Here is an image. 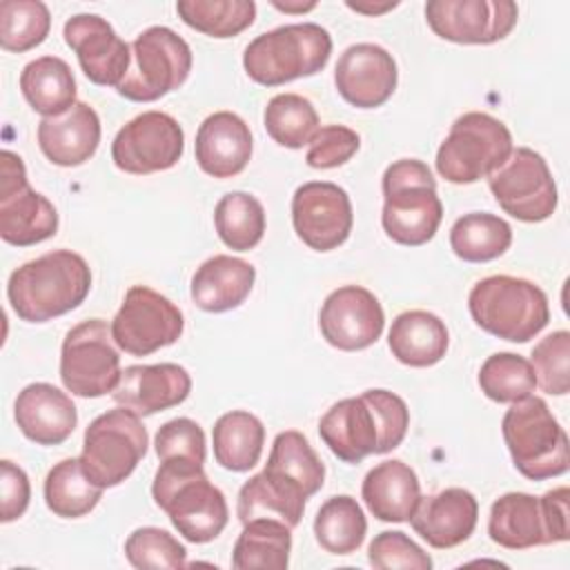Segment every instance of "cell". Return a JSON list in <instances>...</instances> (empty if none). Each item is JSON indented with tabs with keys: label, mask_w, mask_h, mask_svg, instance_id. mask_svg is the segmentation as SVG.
<instances>
[{
	"label": "cell",
	"mask_w": 570,
	"mask_h": 570,
	"mask_svg": "<svg viewBox=\"0 0 570 570\" xmlns=\"http://www.w3.org/2000/svg\"><path fill=\"white\" fill-rule=\"evenodd\" d=\"M272 4L285 13H305L316 7V2H278V0H272Z\"/></svg>",
	"instance_id": "51"
},
{
	"label": "cell",
	"mask_w": 570,
	"mask_h": 570,
	"mask_svg": "<svg viewBox=\"0 0 570 570\" xmlns=\"http://www.w3.org/2000/svg\"><path fill=\"white\" fill-rule=\"evenodd\" d=\"M13 414L20 432L38 445H60L78 425L71 396L51 383L27 385L16 399Z\"/></svg>",
	"instance_id": "24"
},
{
	"label": "cell",
	"mask_w": 570,
	"mask_h": 570,
	"mask_svg": "<svg viewBox=\"0 0 570 570\" xmlns=\"http://www.w3.org/2000/svg\"><path fill=\"white\" fill-rule=\"evenodd\" d=\"M488 534L508 550H528L548 546L541 503L528 492H508L490 508Z\"/></svg>",
	"instance_id": "30"
},
{
	"label": "cell",
	"mask_w": 570,
	"mask_h": 570,
	"mask_svg": "<svg viewBox=\"0 0 570 570\" xmlns=\"http://www.w3.org/2000/svg\"><path fill=\"white\" fill-rule=\"evenodd\" d=\"M40 151L58 167L87 163L100 145V118L87 102H76L60 116L42 118L38 125Z\"/></svg>",
	"instance_id": "25"
},
{
	"label": "cell",
	"mask_w": 570,
	"mask_h": 570,
	"mask_svg": "<svg viewBox=\"0 0 570 570\" xmlns=\"http://www.w3.org/2000/svg\"><path fill=\"white\" fill-rule=\"evenodd\" d=\"M125 557L134 568H185L187 550L167 530L145 525L134 530L125 541Z\"/></svg>",
	"instance_id": "43"
},
{
	"label": "cell",
	"mask_w": 570,
	"mask_h": 570,
	"mask_svg": "<svg viewBox=\"0 0 570 570\" xmlns=\"http://www.w3.org/2000/svg\"><path fill=\"white\" fill-rule=\"evenodd\" d=\"M24 100L40 116H60L76 105V78L71 67L58 56L31 60L20 73Z\"/></svg>",
	"instance_id": "31"
},
{
	"label": "cell",
	"mask_w": 570,
	"mask_h": 570,
	"mask_svg": "<svg viewBox=\"0 0 570 570\" xmlns=\"http://www.w3.org/2000/svg\"><path fill=\"white\" fill-rule=\"evenodd\" d=\"M568 497L570 490L566 485L548 490L539 503H541V514H543V525H546V539L550 543H561L570 539V517H568Z\"/></svg>",
	"instance_id": "49"
},
{
	"label": "cell",
	"mask_w": 570,
	"mask_h": 570,
	"mask_svg": "<svg viewBox=\"0 0 570 570\" xmlns=\"http://www.w3.org/2000/svg\"><path fill=\"white\" fill-rule=\"evenodd\" d=\"M0 521L9 523L24 514L31 499V485L27 472L13 461H0Z\"/></svg>",
	"instance_id": "48"
},
{
	"label": "cell",
	"mask_w": 570,
	"mask_h": 570,
	"mask_svg": "<svg viewBox=\"0 0 570 570\" xmlns=\"http://www.w3.org/2000/svg\"><path fill=\"white\" fill-rule=\"evenodd\" d=\"M292 225L309 249H336L347 240L354 225L352 200L336 183H305L292 196Z\"/></svg>",
	"instance_id": "17"
},
{
	"label": "cell",
	"mask_w": 570,
	"mask_h": 570,
	"mask_svg": "<svg viewBox=\"0 0 570 570\" xmlns=\"http://www.w3.org/2000/svg\"><path fill=\"white\" fill-rule=\"evenodd\" d=\"M254 281L256 269L252 263L229 254H216L194 272L189 294L203 312L220 314L243 305Z\"/></svg>",
	"instance_id": "26"
},
{
	"label": "cell",
	"mask_w": 570,
	"mask_h": 570,
	"mask_svg": "<svg viewBox=\"0 0 570 570\" xmlns=\"http://www.w3.org/2000/svg\"><path fill=\"white\" fill-rule=\"evenodd\" d=\"M468 309L483 332L510 343H528L550 321L546 292L532 281L508 274L474 283Z\"/></svg>",
	"instance_id": "5"
},
{
	"label": "cell",
	"mask_w": 570,
	"mask_h": 570,
	"mask_svg": "<svg viewBox=\"0 0 570 570\" xmlns=\"http://www.w3.org/2000/svg\"><path fill=\"white\" fill-rule=\"evenodd\" d=\"M445 323L425 309H410L392 321L387 345L392 356L410 367H430L448 352Z\"/></svg>",
	"instance_id": "28"
},
{
	"label": "cell",
	"mask_w": 570,
	"mask_h": 570,
	"mask_svg": "<svg viewBox=\"0 0 570 570\" xmlns=\"http://www.w3.org/2000/svg\"><path fill=\"white\" fill-rule=\"evenodd\" d=\"M154 503L167 512L171 525L191 543L214 541L227 525L225 494L209 483L203 463L167 459L160 461L154 483Z\"/></svg>",
	"instance_id": "3"
},
{
	"label": "cell",
	"mask_w": 570,
	"mask_h": 570,
	"mask_svg": "<svg viewBox=\"0 0 570 570\" xmlns=\"http://www.w3.org/2000/svg\"><path fill=\"white\" fill-rule=\"evenodd\" d=\"M381 187L385 234L407 247L432 240L443 218V203L430 167L416 158H401L385 169Z\"/></svg>",
	"instance_id": "4"
},
{
	"label": "cell",
	"mask_w": 570,
	"mask_h": 570,
	"mask_svg": "<svg viewBox=\"0 0 570 570\" xmlns=\"http://www.w3.org/2000/svg\"><path fill=\"white\" fill-rule=\"evenodd\" d=\"M89 289L87 261L71 249H53L11 272L7 298L18 318L45 323L76 309Z\"/></svg>",
	"instance_id": "2"
},
{
	"label": "cell",
	"mask_w": 570,
	"mask_h": 570,
	"mask_svg": "<svg viewBox=\"0 0 570 570\" xmlns=\"http://www.w3.org/2000/svg\"><path fill=\"white\" fill-rule=\"evenodd\" d=\"M100 497L102 488L85 474L80 459H62L45 479V503L62 519L89 514L98 505Z\"/></svg>",
	"instance_id": "36"
},
{
	"label": "cell",
	"mask_w": 570,
	"mask_h": 570,
	"mask_svg": "<svg viewBox=\"0 0 570 570\" xmlns=\"http://www.w3.org/2000/svg\"><path fill=\"white\" fill-rule=\"evenodd\" d=\"M263 470L298 485L307 497L316 494L325 481L323 461L298 430H285L276 434Z\"/></svg>",
	"instance_id": "35"
},
{
	"label": "cell",
	"mask_w": 570,
	"mask_h": 570,
	"mask_svg": "<svg viewBox=\"0 0 570 570\" xmlns=\"http://www.w3.org/2000/svg\"><path fill=\"white\" fill-rule=\"evenodd\" d=\"M385 314L379 298L361 285L334 289L318 314L323 338L343 352H358L379 341Z\"/></svg>",
	"instance_id": "18"
},
{
	"label": "cell",
	"mask_w": 570,
	"mask_h": 570,
	"mask_svg": "<svg viewBox=\"0 0 570 570\" xmlns=\"http://www.w3.org/2000/svg\"><path fill=\"white\" fill-rule=\"evenodd\" d=\"M154 448L160 461L180 459L205 463V432L191 419H171L158 428L154 436Z\"/></svg>",
	"instance_id": "46"
},
{
	"label": "cell",
	"mask_w": 570,
	"mask_h": 570,
	"mask_svg": "<svg viewBox=\"0 0 570 570\" xmlns=\"http://www.w3.org/2000/svg\"><path fill=\"white\" fill-rule=\"evenodd\" d=\"M514 468L530 481L561 476L570 468L568 436L539 396L514 401L501 421Z\"/></svg>",
	"instance_id": "7"
},
{
	"label": "cell",
	"mask_w": 570,
	"mask_h": 570,
	"mask_svg": "<svg viewBox=\"0 0 570 570\" xmlns=\"http://www.w3.org/2000/svg\"><path fill=\"white\" fill-rule=\"evenodd\" d=\"M58 232V212L49 198L31 189L18 154H0V236L16 247H29Z\"/></svg>",
	"instance_id": "12"
},
{
	"label": "cell",
	"mask_w": 570,
	"mask_h": 570,
	"mask_svg": "<svg viewBox=\"0 0 570 570\" xmlns=\"http://www.w3.org/2000/svg\"><path fill=\"white\" fill-rule=\"evenodd\" d=\"M361 497L379 521L403 523L410 521L421 501V483L407 463L390 459L365 474Z\"/></svg>",
	"instance_id": "27"
},
{
	"label": "cell",
	"mask_w": 570,
	"mask_h": 570,
	"mask_svg": "<svg viewBox=\"0 0 570 570\" xmlns=\"http://www.w3.org/2000/svg\"><path fill=\"white\" fill-rule=\"evenodd\" d=\"M396 80L399 71L392 53L372 42L347 47L334 67V85L341 98L358 109H374L387 102Z\"/></svg>",
	"instance_id": "20"
},
{
	"label": "cell",
	"mask_w": 570,
	"mask_h": 570,
	"mask_svg": "<svg viewBox=\"0 0 570 570\" xmlns=\"http://www.w3.org/2000/svg\"><path fill=\"white\" fill-rule=\"evenodd\" d=\"M183 327V312L169 298L147 285H134L111 321V336L122 352L147 356L176 343Z\"/></svg>",
	"instance_id": "14"
},
{
	"label": "cell",
	"mask_w": 570,
	"mask_h": 570,
	"mask_svg": "<svg viewBox=\"0 0 570 570\" xmlns=\"http://www.w3.org/2000/svg\"><path fill=\"white\" fill-rule=\"evenodd\" d=\"M218 238L236 252L254 249L265 234V209L261 200L247 191L225 194L214 209Z\"/></svg>",
	"instance_id": "38"
},
{
	"label": "cell",
	"mask_w": 570,
	"mask_h": 570,
	"mask_svg": "<svg viewBox=\"0 0 570 570\" xmlns=\"http://www.w3.org/2000/svg\"><path fill=\"white\" fill-rule=\"evenodd\" d=\"M332 53V36L316 22L283 24L256 36L243 53L245 73L263 85L278 87L318 73Z\"/></svg>",
	"instance_id": "6"
},
{
	"label": "cell",
	"mask_w": 570,
	"mask_h": 570,
	"mask_svg": "<svg viewBox=\"0 0 570 570\" xmlns=\"http://www.w3.org/2000/svg\"><path fill=\"white\" fill-rule=\"evenodd\" d=\"M263 122L269 138L287 149L309 145L318 131V114L314 105L298 94L274 96L265 107Z\"/></svg>",
	"instance_id": "40"
},
{
	"label": "cell",
	"mask_w": 570,
	"mask_h": 570,
	"mask_svg": "<svg viewBox=\"0 0 570 570\" xmlns=\"http://www.w3.org/2000/svg\"><path fill=\"white\" fill-rule=\"evenodd\" d=\"M176 11L180 20L212 38H234L256 18V2L252 0H178Z\"/></svg>",
	"instance_id": "39"
},
{
	"label": "cell",
	"mask_w": 570,
	"mask_h": 570,
	"mask_svg": "<svg viewBox=\"0 0 570 570\" xmlns=\"http://www.w3.org/2000/svg\"><path fill=\"white\" fill-rule=\"evenodd\" d=\"M185 151L178 120L165 111H142L131 118L111 142V160L125 174H154L171 169Z\"/></svg>",
	"instance_id": "15"
},
{
	"label": "cell",
	"mask_w": 570,
	"mask_h": 570,
	"mask_svg": "<svg viewBox=\"0 0 570 570\" xmlns=\"http://www.w3.org/2000/svg\"><path fill=\"white\" fill-rule=\"evenodd\" d=\"M189 45L169 27H149L131 42V62L116 91L134 102H154L178 89L191 71Z\"/></svg>",
	"instance_id": "10"
},
{
	"label": "cell",
	"mask_w": 570,
	"mask_h": 570,
	"mask_svg": "<svg viewBox=\"0 0 570 570\" xmlns=\"http://www.w3.org/2000/svg\"><path fill=\"white\" fill-rule=\"evenodd\" d=\"M352 11L356 13H365V16H379V13H385L394 7H399V2H381V4H372V2H345Z\"/></svg>",
	"instance_id": "50"
},
{
	"label": "cell",
	"mask_w": 570,
	"mask_h": 570,
	"mask_svg": "<svg viewBox=\"0 0 570 570\" xmlns=\"http://www.w3.org/2000/svg\"><path fill=\"white\" fill-rule=\"evenodd\" d=\"M512 245V227L497 214L472 212L450 229V247L465 263H488L508 252Z\"/></svg>",
	"instance_id": "34"
},
{
	"label": "cell",
	"mask_w": 570,
	"mask_h": 570,
	"mask_svg": "<svg viewBox=\"0 0 570 570\" xmlns=\"http://www.w3.org/2000/svg\"><path fill=\"white\" fill-rule=\"evenodd\" d=\"M191 392V376L178 363L129 365L111 392L114 401L138 416L180 405Z\"/></svg>",
	"instance_id": "21"
},
{
	"label": "cell",
	"mask_w": 570,
	"mask_h": 570,
	"mask_svg": "<svg viewBox=\"0 0 570 570\" xmlns=\"http://www.w3.org/2000/svg\"><path fill=\"white\" fill-rule=\"evenodd\" d=\"M479 521V501L465 488H445L421 497L410 523L414 532L436 550L454 548L470 539Z\"/></svg>",
	"instance_id": "22"
},
{
	"label": "cell",
	"mask_w": 570,
	"mask_h": 570,
	"mask_svg": "<svg viewBox=\"0 0 570 570\" xmlns=\"http://www.w3.org/2000/svg\"><path fill=\"white\" fill-rule=\"evenodd\" d=\"M292 528L278 519H252L243 523L232 550V566L238 570L265 568L285 570L289 566Z\"/></svg>",
	"instance_id": "33"
},
{
	"label": "cell",
	"mask_w": 570,
	"mask_h": 570,
	"mask_svg": "<svg viewBox=\"0 0 570 570\" xmlns=\"http://www.w3.org/2000/svg\"><path fill=\"white\" fill-rule=\"evenodd\" d=\"M67 47L78 56L82 73L100 87H118L131 62V45H127L114 27L96 13H78L62 29Z\"/></svg>",
	"instance_id": "19"
},
{
	"label": "cell",
	"mask_w": 570,
	"mask_h": 570,
	"mask_svg": "<svg viewBox=\"0 0 570 570\" xmlns=\"http://www.w3.org/2000/svg\"><path fill=\"white\" fill-rule=\"evenodd\" d=\"M361 147V136L345 125L318 127L307 149V165L314 169H334L345 165Z\"/></svg>",
	"instance_id": "47"
},
{
	"label": "cell",
	"mask_w": 570,
	"mask_h": 570,
	"mask_svg": "<svg viewBox=\"0 0 570 570\" xmlns=\"http://www.w3.org/2000/svg\"><path fill=\"white\" fill-rule=\"evenodd\" d=\"M149 436L140 416L127 407H114L96 416L85 430L80 463L85 474L105 488L120 485L147 454Z\"/></svg>",
	"instance_id": "9"
},
{
	"label": "cell",
	"mask_w": 570,
	"mask_h": 570,
	"mask_svg": "<svg viewBox=\"0 0 570 570\" xmlns=\"http://www.w3.org/2000/svg\"><path fill=\"white\" fill-rule=\"evenodd\" d=\"M265 428L258 416L245 410H232L218 416L212 430L214 459L232 472L252 470L263 452Z\"/></svg>",
	"instance_id": "32"
},
{
	"label": "cell",
	"mask_w": 570,
	"mask_h": 570,
	"mask_svg": "<svg viewBox=\"0 0 570 570\" xmlns=\"http://www.w3.org/2000/svg\"><path fill=\"white\" fill-rule=\"evenodd\" d=\"M479 387L490 401L514 403L534 392L537 379L528 358L512 352H497L483 361Z\"/></svg>",
	"instance_id": "41"
},
{
	"label": "cell",
	"mask_w": 570,
	"mask_h": 570,
	"mask_svg": "<svg viewBox=\"0 0 570 570\" xmlns=\"http://www.w3.org/2000/svg\"><path fill=\"white\" fill-rule=\"evenodd\" d=\"M512 149V134L499 118L468 111L452 122L434 163L448 183L470 185L497 171Z\"/></svg>",
	"instance_id": "8"
},
{
	"label": "cell",
	"mask_w": 570,
	"mask_h": 570,
	"mask_svg": "<svg viewBox=\"0 0 570 570\" xmlns=\"http://www.w3.org/2000/svg\"><path fill=\"white\" fill-rule=\"evenodd\" d=\"M367 532V519L350 494L330 497L314 517V537L330 554H352L361 548Z\"/></svg>",
	"instance_id": "37"
},
{
	"label": "cell",
	"mask_w": 570,
	"mask_h": 570,
	"mask_svg": "<svg viewBox=\"0 0 570 570\" xmlns=\"http://www.w3.org/2000/svg\"><path fill=\"white\" fill-rule=\"evenodd\" d=\"M499 207L517 220L541 223L557 209V185L541 154L517 147L508 160L488 176Z\"/></svg>",
	"instance_id": "13"
},
{
	"label": "cell",
	"mask_w": 570,
	"mask_h": 570,
	"mask_svg": "<svg viewBox=\"0 0 570 570\" xmlns=\"http://www.w3.org/2000/svg\"><path fill=\"white\" fill-rule=\"evenodd\" d=\"M367 561L379 570H430V554L401 530L376 534L367 548Z\"/></svg>",
	"instance_id": "45"
},
{
	"label": "cell",
	"mask_w": 570,
	"mask_h": 570,
	"mask_svg": "<svg viewBox=\"0 0 570 570\" xmlns=\"http://www.w3.org/2000/svg\"><path fill=\"white\" fill-rule=\"evenodd\" d=\"M120 376V354L107 321L89 318L65 334L60 350V381L71 394L82 399L111 394Z\"/></svg>",
	"instance_id": "11"
},
{
	"label": "cell",
	"mask_w": 570,
	"mask_h": 570,
	"mask_svg": "<svg viewBox=\"0 0 570 570\" xmlns=\"http://www.w3.org/2000/svg\"><path fill=\"white\" fill-rule=\"evenodd\" d=\"M252 149V131L234 111H216L207 116L196 131V163L212 178L238 176L247 167Z\"/></svg>",
	"instance_id": "23"
},
{
	"label": "cell",
	"mask_w": 570,
	"mask_h": 570,
	"mask_svg": "<svg viewBox=\"0 0 570 570\" xmlns=\"http://www.w3.org/2000/svg\"><path fill=\"white\" fill-rule=\"evenodd\" d=\"M307 499L309 497L298 485L263 470L245 481L238 490L236 514L240 523L252 519H278L285 525L296 528L305 512Z\"/></svg>",
	"instance_id": "29"
},
{
	"label": "cell",
	"mask_w": 570,
	"mask_h": 570,
	"mask_svg": "<svg viewBox=\"0 0 570 570\" xmlns=\"http://www.w3.org/2000/svg\"><path fill=\"white\" fill-rule=\"evenodd\" d=\"M410 425L405 401L390 390H365L334 403L318 421V436L343 463H361L401 445Z\"/></svg>",
	"instance_id": "1"
},
{
	"label": "cell",
	"mask_w": 570,
	"mask_h": 570,
	"mask_svg": "<svg viewBox=\"0 0 570 570\" xmlns=\"http://www.w3.org/2000/svg\"><path fill=\"white\" fill-rule=\"evenodd\" d=\"M51 13L40 0H2L0 2V47L22 53L49 36Z\"/></svg>",
	"instance_id": "42"
},
{
	"label": "cell",
	"mask_w": 570,
	"mask_h": 570,
	"mask_svg": "<svg viewBox=\"0 0 570 570\" xmlns=\"http://www.w3.org/2000/svg\"><path fill=\"white\" fill-rule=\"evenodd\" d=\"M530 365L534 370L537 385L546 394L563 396L570 392V332L557 330L543 336L534 350Z\"/></svg>",
	"instance_id": "44"
},
{
	"label": "cell",
	"mask_w": 570,
	"mask_h": 570,
	"mask_svg": "<svg viewBox=\"0 0 570 570\" xmlns=\"http://www.w3.org/2000/svg\"><path fill=\"white\" fill-rule=\"evenodd\" d=\"M425 20L443 40L492 45L514 29L519 9L512 0H430Z\"/></svg>",
	"instance_id": "16"
}]
</instances>
